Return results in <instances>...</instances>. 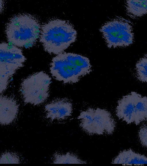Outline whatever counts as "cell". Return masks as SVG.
<instances>
[{"label": "cell", "instance_id": "cell-1", "mask_svg": "<svg viewBox=\"0 0 147 166\" xmlns=\"http://www.w3.org/2000/svg\"><path fill=\"white\" fill-rule=\"evenodd\" d=\"M77 34L74 26L69 21L53 19L42 26L40 40L46 51L57 55L76 41Z\"/></svg>", "mask_w": 147, "mask_h": 166}, {"label": "cell", "instance_id": "cell-2", "mask_svg": "<svg viewBox=\"0 0 147 166\" xmlns=\"http://www.w3.org/2000/svg\"><path fill=\"white\" fill-rule=\"evenodd\" d=\"M50 72L56 80L64 83L73 84L92 71L87 57L70 52H62L53 57L50 64Z\"/></svg>", "mask_w": 147, "mask_h": 166}, {"label": "cell", "instance_id": "cell-3", "mask_svg": "<svg viewBox=\"0 0 147 166\" xmlns=\"http://www.w3.org/2000/svg\"><path fill=\"white\" fill-rule=\"evenodd\" d=\"M40 27L34 17L28 14L17 15L7 23L5 33L8 42L16 46L31 47L40 37Z\"/></svg>", "mask_w": 147, "mask_h": 166}, {"label": "cell", "instance_id": "cell-4", "mask_svg": "<svg viewBox=\"0 0 147 166\" xmlns=\"http://www.w3.org/2000/svg\"><path fill=\"white\" fill-rule=\"evenodd\" d=\"M100 31L109 48L127 47L134 42L132 23L120 16L105 23Z\"/></svg>", "mask_w": 147, "mask_h": 166}, {"label": "cell", "instance_id": "cell-5", "mask_svg": "<svg viewBox=\"0 0 147 166\" xmlns=\"http://www.w3.org/2000/svg\"><path fill=\"white\" fill-rule=\"evenodd\" d=\"M51 80L43 71L34 73L24 79L20 92L24 102L34 105L44 102L49 96Z\"/></svg>", "mask_w": 147, "mask_h": 166}, {"label": "cell", "instance_id": "cell-6", "mask_svg": "<svg viewBox=\"0 0 147 166\" xmlns=\"http://www.w3.org/2000/svg\"><path fill=\"white\" fill-rule=\"evenodd\" d=\"M0 90L6 88L9 78L24 66L26 58L22 50L12 44L2 42L0 45Z\"/></svg>", "mask_w": 147, "mask_h": 166}, {"label": "cell", "instance_id": "cell-7", "mask_svg": "<svg viewBox=\"0 0 147 166\" xmlns=\"http://www.w3.org/2000/svg\"><path fill=\"white\" fill-rule=\"evenodd\" d=\"M92 122L94 135H111L116 127V122L111 114L99 108L94 109Z\"/></svg>", "mask_w": 147, "mask_h": 166}, {"label": "cell", "instance_id": "cell-8", "mask_svg": "<svg viewBox=\"0 0 147 166\" xmlns=\"http://www.w3.org/2000/svg\"><path fill=\"white\" fill-rule=\"evenodd\" d=\"M138 93L131 92L123 96L117 102L116 115L119 119L127 124L134 122V115L136 100Z\"/></svg>", "mask_w": 147, "mask_h": 166}, {"label": "cell", "instance_id": "cell-9", "mask_svg": "<svg viewBox=\"0 0 147 166\" xmlns=\"http://www.w3.org/2000/svg\"><path fill=\"white\" fill-rule=\"evenodd\" d=\"M47 118L53 120H63L71 115L72 105L68 99H61L56 100L45 106Z\"/></svg>", "mask_w": 147, "mask_h": 166}, {"label": "cell", "instance_id": "cell-10", "mask_svg": "<svg viewBox=\"0 0 147 166\" xmlns=\"http://www.w3.org/2000/svg\"><path fill=\"white\" fill-rule=\"evenodd\" d=\"M0 123L2 125H8L16 118L18 111V105L13 99L1 96L0 99Z\"/></svg>", "mask_w": 147, "mask_h": 166}, {"label": "cell", "instance_id": "cell-11", "mask_svg": "<svg viewBox=\"0 0 147 166\" xmlns=\"http://www.w3.org/2000/svg\"><path fill=\"white\" fill-rule=\"evenodd\" d=\"M113 164H147V156L135 152L131 149L121 151L112 161Z\"/></svg>", "mask_w": 147, "mask_h": 166}, {"label": "cell", "instance_id": "cell-12", "mask_svg": "<svg viewBox=\"0 0 147 166\" xmlns=\"http://www.w3.org/2000/svg\"><path fill=\"white\" fill-rule=\"evenodd\" d=\"M124 6L127 14L132 18L147 14V0H126Z\"/></svg>", "mask_w": 147, "mask_h": 166}, {"label": "cell", "instance_id": "cell-13", "mask_svg": "<svg viewBox=\"0 0 147 166\" xmlns=\"http://www.w3.org/2000/svg\"><path fill=\"white\" fill-rule=\"evenodd\" d=\"M147 121V97L138 94L135 106L134 122L137 125Z\"/></svg>", "mask_w": 147, "mask_h": 166}, {"label": "cell", "instance_id": "cell-14", "mask_svg": "<svg viewBox=\"0 0 147 166\" xmlns=\"http://www.w3.org/2000/svg\"><path fill=\"white\" fill-rule=\"evenodd\" d=\"M94 108H89L81 112L77 118L80 119V126L86 133L94 135L92 127V119Z\"/></svg>", "mask_w": 147, "mask_h": 166}, {"label": "cell", "instance_id": "cell-15", "mask_svg": "<svg viewBox=\"0 0 147 166\" xmlns=\"http://www.w3.org/2000/svg\"><path fill=\"white\" fill-rule=\"evenodd\" d=\"M54 164H86L87 162L79 158L75 154L67 152L65 154L56 153L53 160Z\"/></svg>", "mask_w": 147, "mask_h": 166}, {"label": "cell", "instance_id": "cell-16", "mask_svg": "<svg viewBox=\"0 0 147 166\" xmlns=\"http://www.w3.org/2000/svg\"><path fill=\"white\" fill-rule=\"evenodd\" d=\"M135 69L137 78L141 82L147 83V54L138 61Z\"/></svg>", "mask_w": 147, "mask_h": 166}, {"label": "cell", "instance_id": "cell-17", "mask_svg": "<svg viewBox=\"0 0 147 166\" xmlns=\"http://www.w3.org/2000/svg\"><path fill=\"white\" fill-rule=\"evenodd\" d=\"M20 163L18 156L13 153L5 152L1 156L0 164H18Z\"/></svg>", "mask_w": 147, "mask_h": 166}, {"label": "cell", "instance_id": "cell-18", "mask_svg": "<svg viewBox=\"0 0 147 166\" xmlns=\"http://www.w3.org/2000/svg\"><path fill=\"white\" fill-rule=\"evenodd\" d=\"M138 137L141 144L147 148V124L140 127L138 132Z\"/></svg>", "mask_w": 147, "mask_h": 166}]
</instances>
